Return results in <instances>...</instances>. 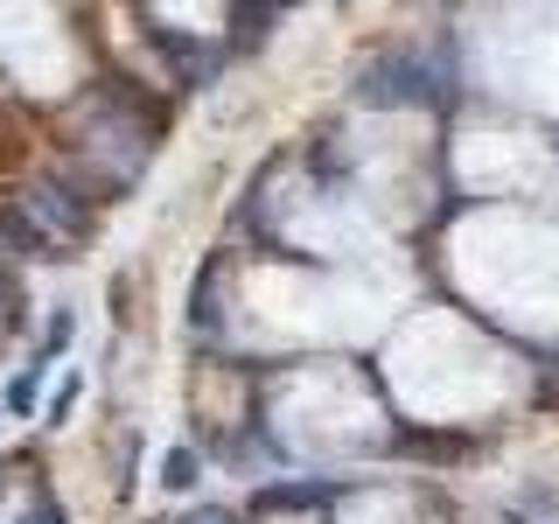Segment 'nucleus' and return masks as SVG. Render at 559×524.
<instances>
[{
  "mask_svg": "<svg viewBox=\"0 0 559 524\" xmlns=\"http://www.w3.org/2000/svg\"><path fill=\"white\" fill-rule=\"evenodd\" d=\"M22 524H63V511H57V503H35V511H28Z\"/></svg>",
  "mask_w": 559,
  "mask_h": 524,
  "instance_id": "7",
  "label": "nucleus"
},
{
  "mask_svg": "<svg viewBox=\"0 0 559 524\" xmlns=\"http://www.w3.org/2000/svg\"><path fill=\"white\" fill-rule=\"evenodd\" d=\"M483 70L497 78V92L559 112V14H511V22L483 28Z\"/></svg>",
  "mask_w": 559,
  "mask_h": 524,
  "instance_id": "4",
  "label": "nucleus"
},
{
  "mask_svg": "<svg viewBox=\"0 0 559 524\" xmlns=\"http://www.w3.org/2000/svg\"><path fill=\"white\" fill-rule=\"evenodd\" d=\"M454 168L483 196H511V189H532L546 175V154H538V140H518V133H468Z\"/></svg>",
  "mask_w": 559,
  "mask_h": 524,
  "instance_id": "5",
  "label": "nucleus"
},
{
  "mask_svg": "<svg viewBox=\"0 0 559 524\" xmlns=\"http://www.w3.org/2000/svg\"><path fill=\"white\" fill-rule=\"evenodd\" d=\"M280 433L308 454H343V448H364L378 433V398L364 392L357 371H301L280 392Z\"/></svg>",
  "mask_w": 559,
  "mask_h": 524,
  "instance_id": "3",
  "label": "nucleus"
},
{
  "mask_svg": "<svg viewBox=\"0 0 559 524\" xmlns=\"http://www.w3.org/2000/svg\"><path fill=\"white\" fill-rule=\"evenodd\" d=\"M168 489H189V483H197V454H189V448H175L168 454V476H162Z\"/></svg>",
  "mask_w": 559,
  "mask_h": 524,
  "instance_id": "6",
  "label": "nucleus"
},
{
  "mask_svg": "<svg viewBox=\"0 0 559 524\" xmlns=\"http://www.w3.org/2000/svg\"><path fill=\"white\" fill-rule=\"evenodd\" d=\"M454 273L462 287L511 314L524 329L559 322V231L524 217H468L454 231Z\"/></svg>",
  "mask_w": 559,
  "mask_h": 524,
  "instance_id": "1",
  "label": "nucleus"
},
{
  "mask_svg": "<svg viewBox=\"0 0 559 524\" xmlns=\"http://www.w3.org/2000/svg\"><path fill=\"white\" fill-rule=\"evenodd\" d=\"M392 384L427 419H468L511 398V357L468 336L454 314H419L392 343Z\"/></svg>",
  "mask_w": 559,
  "mask_h": 524,
  "instance_id": "2",
  "label": "nucleus"
},
{
  "mask_svg": "<svg viewBox=\"0 0 559 524\" xmlns=\"http://www.w3.org/2000/svg\"><path fill=\"white\" fill-rule=\"evenodd\" d=\"M189 524H224V517H217V511H203V517H189Z\"/></svg>",
  "mask_w": 559,
  "mask_h": 524,
  "instance_id": "8",
  "label": "nucleus"
}]
</instances>
